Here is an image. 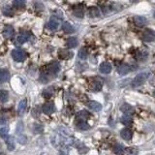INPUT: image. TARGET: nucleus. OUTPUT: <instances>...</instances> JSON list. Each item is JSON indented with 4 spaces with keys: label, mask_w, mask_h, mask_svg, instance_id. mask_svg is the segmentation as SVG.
Wrapping results in <instances>:
<instances>
[{
    "label": "nucleus",
    "mask_w": 155,
    "mask_h": 155,
    "mask_svg": "<svg viewBox=\"0 0 155 155\" xmlns=\"http://www.w3.org/2000/svg\"><path fill=\"white\" fill-rule=\"evenodd\" d=\"M52 141H54L55 146L60 148H67L74 144L75 139L70 136L68 130L64 129V128H60L52 139Z\"/></svg>",
    "instance_id": "f257e3e1"
},
{
    "label": "nucleus",
    "mask_w": 155,
    "mask_h": 155,
    "mask_svg": "<svg viewBox=\"0 0 155 155\" xmlns=\"http://www.w3.org/2000/svg\"><path fill=\"white\" fill-rule=\"evenodd\" d=\"M147 77H148L147 73H140V74H138L136 77L134 78V80L132 81L131 85L133 87H138V86H140V85H143L144 82L146 81Z\"/></svg>",
    "instance_id": "f03ea898"
},
{
    "label": "nucleus",
    "mask_w": 155,
    "mask_h": 155,
    "mask_svg": "<svg viewBox=\"0 0 155 155\" xmlns=\"http://www.w3.org/2000/svg\"><path fill=\"white\" fill-rule=\"evenodd\" d=\"M12 57L14 58V60L16 62H22L26 57V54L24 51H22V49H16L12 51Z\"/></svg>",
    "instance_id": "7ed1b4c3"
},
{
    "label": "nucleus",
    "mask_w": 155,
    "mask_h": 155,
    "mask_svg": "<svg viewBox=\"0 0 155 155\" xmlns=\"http://www.w3.org/2000/svg\"><path fill=\"white\" fill-rule=\"evenodd\" d=\"M143 39L146 42H152L155 40V31L147 28L143 33Z\"/></svg>",
    "instance_id": "20e7f679"
},
{
    "label": "nucleus",
    "mask_w": 155,
    "mask_h": 155,
    "mask_svg": "<svg viewBox=\"0 0 155 155\" xmlns=\"http://www.w3.org/2000/svg\"><path fill=\"white\" fill-rule=\"evenodd\" d=\"M59 24H60V19H58L57 16H52L51 19H49V28L51 30H57V28L59 27Z\"/></svg>",
    "instance_id": "39448f33"
},
{
    "label": "nucleus",
    "mask_w": 155,
    "mask_h": 155,
    "mask_svg": "<svg viewBox=\"0 0 155 155\" xmlns=\"http://www.w3.org/2000/svg\"><path fill=\"white\" fill-rule=\"evenodd\" d=\"M42 110L44 111V114H51L54 113L55 106L52 102H48V103H46L44 106L42 107Z\"/></svg>",
    "instance_id": "423d86ee"
},
{
    "label": "nucleus",
    "mask_w": 155,
    "mask_h": 155,
    "mask_svg": "<svg viewBox=\"0 0 155 155\" xmlns=\"http://www.w3.org/2000/svg\"><path fill=\"white\" fill-rule=\"evenodd\" d=\"M29 40V34L26 32H24L21 33V34H19L18 37H16V39L15 40V45L16 46H19V45H22L24 43L27 42Z\"/></svg>",
    "instance_id": "0eeeda50"
},
{
    "label": "nucleus",
    "mask_w": 155,
    "mask_h": 155,
    "mask_svg": "<svg viewBox=\"0 0 155 155\" xmlns=\"http://www.w3.org/2000/svg\"><path fill=\"white\" fill-rule=\"evenodd\" d=\"M134 22L138 27H143L147 24V19L143 16H136L134 19Z\"/></svg>",
    "instance_id": "6e6552de"
},
{
    "label": "nucleus",
    "mask_w": 155,
    "mask_h": 155,
    "mask_svg": "<svg viewBox=\"0 0 155 155\" xmlns=\"http://www.w3.org/2000/svg\"><path fill=\"white\" fill-rule=\"evenodd\" d=\"M49 71L51 74H57L59 71H60V64L58 63L57 61H54L51 62V64L49 65Z\"/></svg>",
    "instance_id": "1a4fd4ad"
},
{
    "label": "nucleus",
    "mask_w": 155,
    "mask_h": 155,
    "mask_svg": "<svg viewBox=\"0 0 155 155\" xmlns=\"http://www.w3.org/2000/svg\"><path fill=\"white\" fill-rule=\"evenodd\" d=\"M111 65L109 63V62H103L100 67H99V71L101 72L102 74H110L111 72Z\"/></svg>",
    "instance_id": "9d476101"
},
{
    "label": "nucleus",
    "mask_w": 155,
    "mask_h": 155,
    "mask_svg": "<svg viewBox=\"0 0 155 155\" xmlns=\"http://www.w3.org/2000/svg\"><path fill=\"white\" fill-rule=\"evenodd\" d=\"M14 28L12 26L7 25L5 26V28L3 29V36L6 38V39H11L13 36H14Z\"/></svg>",
    "instance_id": "9b49d317"
},
{
    "label": "nucleus",
    "mask_w": 155,
    "mask_h": 155,
    "mask_svg": "<svg viewBox=\"0 0 155 155\" xmlns=\"http://www.w3.org/2000/svg\"><path fill=\"white\" fill-rule=\"evenodd\" d=\"M120 136L125 141H130L132 139V136H133V133H132V131L130 129H128V128H125V129L121 130Z\"/></svg>",
    "instance_id": "f8f14e48"
},
{
    "label": "nucleus",
    "mask_w": 155,
    "mask_h": 155,
    "mask_svg": "<svg viewBox=\"0 0 155 155\" xmlns=\"http://www.w3.org/2000/svg\"><path fill=\"white\" fill-rule=\"evenodd\" d=\"M120 111H122L123 114H127V115H130V114H132L135 111L134 108L132 107L131 105H129V104H123L122 106L120 107Z\"/></svg>",
    "instance_id": "ddd939ff"
},
{
    "label": "nucleus",
    "mask_w": 155,
    "mask_h": 155,
    "mask_svg": "<svg viewBox=\"0 0 155 155\" xmlns=\"http://www.w3.org/2000/svg\"><path fill=\"white\" fill-rule=\"evenodd\" d=\"M87 107L94 111H100L102 110V105L96 101H90L87 103Z\"/></svg>",
    "instance_id": "4468645a"
},
{
    "label": "nucleus",
    "mask_w": 155,
    "mask_h": 155,
    "mask_svg": "<svg viewBox=\"0 0 155 155\" xmlns=\"http://www.w3.org/2000/svg\"><path fill=\"white\" fill-rule=\"evenodd\" d=\"M130 71H131V67H130L129 65H127V64H121L119 67L117 68L118 74L121 75V76L127 75Z\"/></svg>",
    "instance_id": "2eb2a0df"
},
{
    "label": "nucleus",
    "mask_w": 155,
    "mask_h": 155,
    "mask_svg": "<svg viewBox=\"0 0 155 155\" xmlns=\"http://www.w3.org/2000/svg\"><path fill=\"white\" fill-rule=\"evenodd\" d=\"M77 117H78L79 120H84V121H85V120L88 119V118L90 117V114L88 113L87 111H79V113H78Z\"/></svg>",
    "instance_id": "dca6fc26"
},
{
    "label": "nucleus",
    "mask_w": 155,
    "mask_h": 155,
    "mask_svg": "<svg viewBox=\"0 0 155 155\" xmlns=\"http://www.w3.org/2000/svg\"><path fill=\"white\" fill-rule=\"evenodd\" d=\"M6 144H7V147L10 151L14 150L15 147H16V144H15V138L11 136V137H8L7 140H6Z\"/></svg>",
    "instance_id": "f3484780"
},
{
    "label": "nucleus",
    "mask_w": 155,
    "mask_h": 155,
    "mask_svg": "<svg viewBox=\"0 0 155 155\" xmlns=\"http://www.w3.org/2000/svg\"><path fill=\"white\" fill-rule=\"evenodd\" d=\"M10 78V74L7 70H0V84H3V82L7 81Z\"/></svg>",
    "instance_id": "a211bd4d"
},
{
    "label": "nucleus",
    "mask_w": 155,
    "mask_h": 155,
    "mask_svg": "<svg viewBox=\"0 0 155 155\" xmlns=\"http://www.w3.org/2000/svg\"><path fill=\"white\" fill-rule=\"evenodd\" d=\"M59 56L62 59H69L73 56V52L69 51H66V49H60L59 51Z\"/></svg>",
    "instance_id": "6ab92c4d"
},
{
    "label": "nucleus",
    "mask_w": 155,
    "mask_h": 155,
    "mask_svg": "<svg viewBox=\"0 0 155 155\" xmlns=\"http://www.w3.org/2000/svg\"><path fill=\"white\" fill-rule=\"evenodd\" d=\"M79 44V42H78V39L77 38H75V37H70V38H68V40L66 41V46H67V48H75V47H77Z\"/></svg>",
    "instance_id": "aec40b11"
},
{
    "label": "nucleus",
    "mask_w": 155,
    "mask_h": 155,
    "mask_svg": "<svg viewBox=\"0 0 155 155\" xmlns=\"http://www.w3.org/2000/svg\"><path fill=\"white\" fill-rule=\"evenodd\" d=\"M62 30H63L65 33H73L75 31L74 27L72 26V24L70 22H64L63 24H62Z\"/></svg>",
    "instance_id": "412c9836"
},
{
    "label": "nucleus",
    "mask_w": 155,
    "mask_h": 155,
    "mask_svg": "<svg viewBox=\"0 0 155 155\" xmlns=\"http://www.w3.org/2000/svg\"><path fill=\"white\" fill-rule=\"evenodd\" d=\"M26 106H27V102L26 100H21L19 104V108H18V111L19 114H24V111L26 110Z\"/></svg>",
    "instance_id": "4be33fe9"
},
{
    "label": "nucleus",
    "mask_w": 155,
    "mask_h": 155,
    "mask_svg": "<svg viewBox=\"0 0 155 155\" xmlns=\"http://www.w3.org/2000/svg\"><path fill=\"white\" fill-rule=\"evenodd\" d=\"M121 123L126 125V126H129V125L132 124V122H133V120H132V117L130 116V115H127V114H124L122 117H121Z\"/></svg>",
    "instance_id": "5701e85b"
},
{
    "label": "nucleus",
    "mask_w": 155,
    "mask_h": 155,
    "mask_svg": "<svg viewBox=\"0 0 155 155\" xmlns=\"http://www.w3.org/2000/svg\"><path fill=\"white\" fill-rule=\"evenodd\" d=\"M77 127L80 130H87V129H89V125L87 124L86 121H84V120L77 121Z\"/></svg>",
    "instance_id": "b1692460"
},
{
    "label": "nucleus",
    "mask_w": 155,
    "mask_h": 155,
    "mask_svg": "<svg viewBox=\"0 0 155 155\" xmlns=\"http://www.w3.org/2000/svg\"><path fill=\"white\" fill-rule=\"evenodd\" d=\"M8 133H9V127L7 125H2V126H0V137L6 138L8 136Z\"/></svg>",
    "instance_id": "393cba45"
},
{
    "label": "nucleus",
    "mask_w": 155,
    "mask_h": 155,
    "mask_svg": "<svg viewBox=\"0 0 155 155\" xmlns=\"http://www.w3.org/2000/svg\"><path fill=\"white\" fill-rule=\"evenodd\" d=\"M102 81H93V84H91V89L94 91H99L102 89Z\"/></svg>",
    "instance_id": "a878e982"
},
{
    "label": "nucleus",
    "mask_w": 155,
    "mask_h": 155,
    "mask_svg": "<svg viewBox=\"0 0 155 155\" xmlns=\"http://www.w3.org/2000/svg\"><path fill=\"white\" fill-rule=\"evenodd\" d=\"M43 131H44V126H43L42 124L35 123L33 125V132H34L35 134H41Z\"/></svg>",
    "instance_id": "bb28decb"
},
{
    "label": "nucleus",
    "mask_w": 155,
    "mask_h": 155,
    "mask_svg": "<svg viewBox=\"0 0 155 155\" xmlns=\"http://www.w3.org/2000/svg\"><path fill=\"white\" fill-rule=\"evenodd\" d=\"M9 94L7 91L5 90H0V103H5L8 100Z\"/></svg>",
    "instance_id": "cd10ccee"
},
{
    "label": "nucleus",
    "mask_w": 155,
    "mask_h": 155,
    "mask_svg": "<svg viewBox=\"0 0 155 155\" xmlns=\"http://www.w3.org/2000/svg\"><path fill=\"white\" fill-rule=\"evenodd\" d=\"M114 151L116 155H121L124 152V146L122 144H116L114 148Z\"/></svg>",
    "instance_id": "c85d7f7f"
},
{
    "label": "nucleus",
    "mask_w": 155,
    "mask_h": 155,
    "mask_svg": "<svg viewBox=\"0 0 155 155\" xmlns=\"http://www.w3.org/2000/svg\"><path fill=\"white\" fill-rule=\"evenodd\" d=\"M13 6L16 8H24L25 6V1H24V0H15L14 2H13Z\"/></svg>",
    "instance_id": "c756f323"
},
{
    "label": "nucleus",
    "mask_w": 155,
    "mask_h": 155,
    "mask_svg": "<svg viewBox=\"0 0 155 155\" xmlns=\"http://www.w3.org/2000/svg\"><path fill=\"white\" fill-rule=\"evenodd\" d=\"M79 57L81 60H85L87 58V51L85 49H81L79 51Z\"/></svg>",
    "instance_id": "7c9ffc66"
},
{
    "label": "nucleus",
    "mask_w": 155,
    "mask_h": 155,
    "mask_svg": "<svg viewBox=\"0 0 155 155\" xmlns=\"http://www.w3.org/2000/svg\"><path fill=\"white\" fill-rule=\"evenodd\" d=\"M74 15L78 18H82L84 16V9L81 7H78L74 10Z\"/></svg>",
    "instance_id": "2f4dec72"
},
{
    "label": "nucleus",
    "mask_w": 155,
    "mask_h": 155,
    "mask_svg": "<svg viewBox=\"0 0 155 155\" xmlns=\"http://www.w3.org/2000/svg\"><path fill=\"white\" fill-rule=\"evenodd\" d=\"M3 14L7 16H12L14 15V13H13V10L9 7V6H5L4 8H3Z\"/></svg>",
    "instance_id": "473e14b6"
},
{
    "label": "nucleus",
    "mask_w": 155,
    "mask_h": 155,
    "mask_svg": "<svg viewBox=\"0 0 155 155\" xmlns=\"http://www.w3.org/2000/svg\"><path fill=\"white\" fill-rule=\"evenodd\" d=\"M89 15L91 16H100V11H99V9L96 7H92L89 10Z\"/></svg>",
    "instance_id": "72a5a7b5"
},
{
    "label": "nucleus",
    "mask_w": 155,
    "mask_h": 155,
    "mask_svg": "<svg viewBox=\"0 0 155 155\" xmlns=\"http://www.w3.org/2000/svg\"><path fill=\"white\" fill-rule=\"evenodd\" d=\"M52 89H51V88H48V89H46V90H44L43 91V97L44 98H51V96H52Z\"/></svg>",
    "instance_id": "f704fd0d"
},
{
    "label": "nucleus",
    "mask_w": 155,
    "mask_h": 155,
    "mask_svg": "<svg viewBox=\"0 0 155 155\" xmlns=\"http://www.w3.org/2000/svg\"><path fill=\"white\" fill-rule=\"evenodd\" d=\"M19 143L21 144H26V137L24 136V135H21V136L19 137Z\"/></svg>",
    "instance_id": "c9c22d12"
},
{
    "label": "nucleus",
    "mask_w": 155,
    "mask_h": 155,
    "mask_svg": "<svg viewBox=\"0 0 155 155\" xmlns=\"http://www.w3.org/2000/svg\"><path fill=\"white\" fill-rule=\"evenodd\" d=\"M7 121V117H5L4 115H0V124H4Z\"/></svg>",
    "instance_id": "e433bc0d"
},
{
    "label": "nucleus",
    "mask_w": 155,
    "mask_h": 155,
    "mask_svg": "<svg viewBox=\"0 0 155 155\" xmlns=\"http://www.w3.org/2000/svg\"><path fill=\"white\" fill-rule=\"evenodd\" d=\"M153 95H154V97H155V91L153 92Z\"/></svg>",
    "instance_id": "4c0bfd02"
},
{
    "label": "nucleus",
    "mask_w": 155,
    "mask_h": 155,
    "mask_svg": "<svg viewBox=\"0 0 155 155\" xmlns=\"http://www.w3.org/2000/svg\"><path fill=\"white\" fill-rule=\"evenodd\" d=\"M61 155H66V154H61Z\"/></svg>",
    "instance_id": "58836bf2"
}]
</instances>
